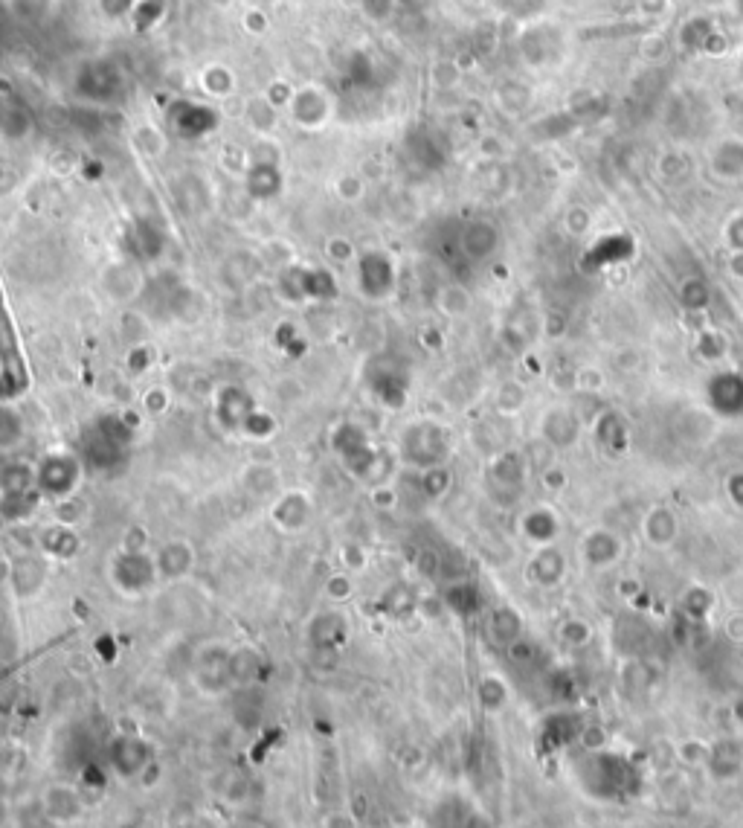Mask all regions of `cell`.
I'll use <instances>...</instances> for the list:
<instances>
[{
    "instance_id": "28",
    "label": "cell",
    "mask_w": 743,
    "mask_h": 828,
    "mask_svg": "<svg viewBox=\"0 0 743 828\" xmlns=\"http://www.w3.org/2000/svg\"><path fill=\"white\" fill-rule=\"evenodd\" d=\"M18 436H21L18 416L9 410H0V445H12V442H18Z\"/></svg>"
},
{
    "instance_id": "29",
    "label": "cell",
    "mask_w": 743,
    "mask_h": 828,
    "mask_svg": "<svg viewBox=\"0 0 743 828\" xmlns=\"http://www.w3.org/2000/svg\"><path fill=\"white\" fill-rule=\"evenodd\" d=\"M241 430H244V433H250L253 439H265V436L270 433L268 413H259V410H253V413H250V416L244 419Z\"/></svg>"
},
{
    "instance_id": "13",
    "label": "cell",
    "mask_w": 743,
    "mask_h": 828,
    "mask_svg": "<svg viewBox=\"0 0 743 828\" xmlns=\"http://www.w3.org/2000/svg\"><path fill=\"white\" fill-rule=\"evenodd\" d=\"M250 413H253V401L244 390H238V387L218 390V419L227 428H241Z\"/></svg>"
},
{
    "instance_id": "26",
    "label": "cell",
    "mask_w": 743,
    "mask_h": 828,
    "mask_svg": "<svg viewBox=\"0 0 743 828\" xmlns=\"http://www.w3.org/2000/svg\"><path fill=\"white\" fill-rule=\"evenodd\" d=\"M244 486L253 491V494H268L276 486V474L270 471L268 465H253L247 474H244Z\"/></svg>"
},
{
    "instance_id": "19",
    "label": "cell",
    "mask_w": 743,
    "mask_h": 828,
    "mask_svg": "<svg viewBox=\"0 0 743 828\" xmlns=\"http://www.w3.org/2000/svg\"><path fill=\"white\" fill-rule=\"evenodd\" d=\"M523 529H526V535L535 541V544H552V538L558 535V529H561V523H558V518L552 515V512H546V509H535L532 515H526V521H523Z\"/></svg>"
},
{
    "instance_id": "35",
    "label": "cell",
    "mask_w": 743,
    "mask_h": 828,
    "mask_svg": "<svg viewBox=\"0 0 743 828\" xmlns=\"http://www.w3.org/2000/svg\"><path fill=\"white\" fill-rule=\"evenodd\" d=\"M146 407H149L151 413H157V410H163L166 407V393L163 390H154V399H146Z\"/></svg>"
},
{
    "instance_id": "6",
    "label": "cell",
    "mask_w": 743,
    "mask_h": 828,
    "mask_svg": "<svg viewBox=\"0 0 743 828\" xmlns=\"http://www.w3.org/2000/svg\"><path fill=\"white\" fill-rule=\"evenodd\" d=\"M41 808L47 823L53 826H73L85 814V799L70 785H50L41 797Z\"/></svg>"
},
{
    "instance_id": "36",
    "label": "cell",
    "mask_w": 743,
    "mask_h": 828,
    "mask_svg": "<svg viewBox=\"0 0 743 828\" xmlns=\"http://www.w3.org/2000/svg\"><path fill=\"white\" fill-rule=\"evenodd\" d=\"M238 828H262V826H259V823H244V826H238Z\"/></svg>"
},
{
    "instance_id": "31",
    "label": "cell",
    "mask_w": 743,
    "mask_h": 828,
    "mask_svg": "<svg viewBox=\"0 0 743 828\" xmlns=\"http://www.w3.org/2000/svg\"><path fill=\"white\" fill-rule=\"evenodd\" d=\"M447 489V474L436 465V468H427L424 474V491L427 494H442Z\"/></svg>"
},
{
    "instance_id": "24",
    "label": "cell",
    "mask_w": 743,
    "mask_h": 828,
    "mask_svg": "<svg viewBox=\"0 0 743 828\" xmlns=\"http://www.w3.org/2000/svg\"><path fill=\"white\" fill-rule=\"evenodd\" d=\"M0 483H3L6 491L21 494V491H27L35 483V471L27 468V465H6L3 474H0Z\"/></svg>"
},
{
    "instance_id": "21",
    "label": "cell",
    "mask_w": 743,
    "mask_h": 828,
    "mask_svg": "<svg viewBox=\"0 0 743 828\" xmlns=\"http://www.w3.org/2000/svg\"><path fill=\"white\" fill-rule=\"evenodd\" d=\"M491 637L497 643L508 645V648L517 643V637H520V619H517V614L511 608H497L491 614Z\"/></svg>"
},
{
    "instance_id": "27",
    "label": "cell",
    "mask_w": 743,
    "mask_h": 828,
    "mask_svg": "<svg viewBox=\"0 0 743 828\" xmlns=\"http://www.w3.org/2000/svg\"><path fill=\"white\" fill-rule=\"evenodd\" d=\"M221 797L227 799V802H233V805L244 802V799L250 797V785H247V779H244V776H238V773L227 776V782L221 785Z\"/></svg>"
},
{
    "instance_id": "14",
    "label": "cell",
    "mask_w": 743,
    "mask_h": 828,
    "mask_svg": "<svg viewBox=\"0 0 743 828\" xmlns=\"http://www.w3.org/2000/svg\"><path fill=\"white\" fill-rule=\"evenodd\" d=\"M265 672V660L256 648H236L230 651V675L238 686H256Z\"/></svg>"
},
{
    "instance_id": "3",
    "label": "cell",
    "mask_w": 743,
    "mask_h": 828,
    "mask_svg": "<svg viewBox=\"0 0 743 828\" xmlns=\"http://www.w3.org/2000/svg\"><path fill=\"white\" fill-rule=\"evenodd\" d=\"M447 439L436 425H416L404 433V457L421 465V468H436L445 460Z\"/></svg>"
},
{
    "instance_id": "30",
    "label": "cell",
    "mask_w": 743,
    "mask_h": 828,
    "mask_svg": "<svg viewBox=\"0 0 743 828\" xmlns=\"http://www.w3.org/2000/svg\"><path fill=\"white\" fill-rule=\"evenodd\" d=\"M326 593H328V599L343 602V599H349V596H352V582H349L346 576H331L326 584Z\"/></svg>"
},
{
    "instance_id": "9",
    "label": "cell",
    "mask_w": 743,
    "mask_h": 828,
    "mask_svg": "<svg viewBox=\"0 0 743 828\" xmlns=\"http://www.w3.org/2000/svg\"><path fill=\"white\" fill-rule=\"evenodd\" d=\"M154 561H157L160 579L175 582V579H183V576L192 573V567H195V550H192L186 541H169L163 550L154 555Z\"/></svg>"
},
{
    "instance_id": "12",
    "label": "cell",
    "mask_w": 743,
    "mask_h": 828,
    "mask_svg": "<svg viewBox=\"0 0 743 828\" xmlns=\"http://www.w3.org/2000/svg\"><path fill=\"white\" fill-rule=\"evenodd\" d=\"M27 773V753L21 747H0V797H9L18 791Z\"/></svg>"
},
{
    "instance_id": "8",
    "label": "cell",
    "mask_w": 743,
    "mask_h": 828,
    "mask_svg": "<svg viewBox=\"0 0 743 828\" xmlns=\"http://www.w3.org/2000/svg\"><path fill=\"white\" fill-rule=\"evenodd\" d=\"M366 381L375 390V396L381 401H387V404H401L404 396H407V387H410V375L401 367H392L384 358H381V367L369 364Z\"/></svg>"
},
{
    "instance_id": "20",
    "label": "cell",
    "mask_w": 743,
    "mask_h": 828,
    "mask_svg": "<svg viewBox=\"0 0 743 828\" xmlns=\"http://www.w3.org/2000/svg\"><path fill=\"white\" fill-rule=\"evenodd\" d=\"M645 535L656 547H665L668 541L677 538V518L668 509H654L645 521Z\"/></svg>"
},
{
    "instance_id": "2",
    "label": "cell",
    "mask_w": 743,
    "mask_h": 828,
    "mask_svg": "<svg viewBox=\"0 0 743 828\" xmlns=\"http://www.w3.org/2000/svg\"><path fill=\"white\" fill-rule=\"evenodd\" d=\"M154 762V750L146 738L122 733L108 744V765L122 779H137Z\"/></svg>"
},
{
    "instance_id": "1",
    "label": "cell",
    "mask_w": 743,
    "mask_h": 828,
    "mask_svg": "<svg viewBox=\"0 0 743 828\" xmlns=\"http://www.w3.org/2000/svg\"><path fill=\"white\" fill-rule=\"evenodd\" d=\"M157 579H160L157 561L146 550L119 552L117 558H114V564H111V582L117 584L122 593H128V596L146 593V590L154 587Z\"/></svg>"
},
{
    "instance_id": "32",
    "label": "cell",
    "mask_w": 743,
    "mask_h": 828,
    "mask_svg": "<svg viewBox=\"0 0 743 828\" xmlns=\"http://www.w3.org/2000/svg\"><path fill=\"white\" fill-rule=\"evenodd\" d=\"M323 828H357V817L349 811H331L323 820Z\"/></svg>"
},
{
    "instance_id": "22",
    "label": "cell",
    "mask_w": 743,
    "mask_h": 828,
    "mask_svg": "<svg viewBox=\"0 0 743 828\" xmlns=\"http://www.w3.org/2000/svg\"><path fill=\"white\" fill-rule=\"evenodd\" d=\"M445 599H447V605H450V608H453L456 614H462V616L474 614L476 608H479V593H476L474 584L462 582V584H453V587H447Z\"/></svg>"
},
{
    "instance_id": "4",
    "label": "cell",
    "mask_w": 743,
    "mask_h": 828,
    "mask_svg": "<svg viewBox=\"0 0 743 828\" xmlns=\"http://www.w3.org/2000/svg\"><path fill=\"white\" fill-rule=\"evenodd\" d=\"M79 471H82V462L70 454H53L38 465L35 471V483L47 494H56V497H67L70 491L76 489L79 483Z\"/></svg>"
},
{
    "instance_id": "11",
    "label": "cell",
    "mask_w": 743,
    "mask_h": 828,
    "mask_svg": "<svg viewBox=\"0 0 743 828\" xmlns=\"http://www.w3.org/2000/svg\"><path fill=\"white\" fill-rule=\"evenodd\" d=\"M349 637V625L343 614H320L311 628H308V640L317 651H337Z\"/></svg>"
},
{
    "instance_id": "25",
    "label": "cell",
    "mask_w": 743,
    "mask_h": 828,
    "mask_svg": "<svg viewBox=\"0 0 743 828\" xmlns=\"http://www.w3.org/2000/svg\"><path fill=\"white\" fill-rule=\"evenodd\" d=\"M479 701H482L485 709H491V712L506 704V686H503V680H500V677H485V680L479 683Z\"/></svg>"
},
{
    "instance_id": "33",
    "label": "cell",
    "mask_w": 743,
    "mask_h": 828,
    "mask_svg": "<svg viewBox=\"0 0 743 828\" xmlns=\"http://www.w3.org/2000/svg\"><path fill=\"white\" fill-rule=\"evenodd\" d=\"M343 561H346V567H352V570H357V567H363V550H357V547H346L343 550Z\"/></svg>"
},
{
    "instance_id": "16",
    "label": "cell",
    "mask_w": 743,
    "mask_h": 828,
    "mask_svg": "<svg viewBox=\"0 0 743 828\" xmlns=\"http://www.w3.org/2000/svg\"><path fill=\"white\" fill-rule=\"evenodd\" d=\"M273 518L279 521L282 529L297 532V529H302V526L308 523V518H311V506H308V500H305L299 491H294V494H288V497H282V500L276 503Z\"/></svg>"
},
{
    "instance_id": "34",
    "label": "cell",
    "mask_w": 743,
    "mask_h": 828,
    "mask_svg": "<svg viewBox=\"0 0 743 828\" xmlns=\"http://www.w3.org/2000/svg\"><path fill=\"white\" fill-rule=\"evenodd\" d=\"M160 773H163V770H160V765H157V759H154V762H151V765L146 767L143 773H140V776H143V785H146V788H151V785H157V782H160Z\"/></svg>"
},
{
    "instance_id": "5",
    "label": "cell",
    "mask_w": 743,
    "mask_h": 828,
    "mask_svg": "<svg viewBox=\"0 0 743 828\" xmlns=\"http://www.w3.org/2000/svg\"><path fill=\"white\" fill-rule=\"evenodd\" d=\"M195 680L198 686L209 692V695H218L224 692L230 683H233V675H230V651L221 648V645H209L204 648L198 657H195Z\"/></svg>"
},
{
    "instance_id": "10",
    "label": "cell",
    "mask_w": 743,
    "mask_h": 828,
    "mask_svg": "<svg viewBox=\"0 0 743 828\" xmlns=\"http://www.w3.org/2000/svg\"><path fill=\"white\" fill-rule=\"evenodd\" d=\"M44 579H47V570H44V561L35 558V555H21L12 561V570H9V582H12V590L27 599V596H35L41 587H44Z\"/></svg>"
},
{
    "instance_id": "37",
    "label": "cell",
    "mask_w": 743,
    "mask_h": 828,
    "mask_svg": "<svg viewBox=\"0 0 743 828\" xmlns=\"http://www.w3.org/2000/svg\"><path fill=\"white\" fill-rule=\"evenodd\" d=\"M119 828H143V826H137V823H122Z\"/></svg>"
},
{
    "instance_id": "18",
    "label": "cell",
    "mask_w": 743,
    "mask_h": 828,
    "mask_svg": "<svg viewBox=\"0 0 743 828\" xmlns=\"http://www.w3.org/2000/svg\"><path fill=\"white\" fill-rule=\"evenodd\" d=\"M584 558H587L593 567L613 564V561L619 558V541H616L610 532L598 529L593 535H587V541H584Z\"/></svg>"
},
{
    "instance_id": "17",
    "label": "cell",
    "mask_w": 743,
    "mask_h": 828,
    "mask_svg": "<svg viewBox=\"0 0 743 828\" xmlns=\"http://www.w3.org/2000/svg\"><path fill=\"white\" fill-rule=\"evenodd\" d=\"M529 576H532V582H537L540 587H552V584L561 582V579H564V558H561V552L552 550V547L537 552L532 567H529Z\"/></svg>"
},
{
    "instance_id": "7",
    "label": "cell",
    "mask_w": 743,
    "mask_h": 828,
    "mask_svg": "<svg viewBox=\"0 0 743 828\" xmlns=\"http://www.w3.org/2000/svg\"><path fill=\"white\" fill-rule=\"evenodd\" d=\"M334 451H340L343 465L355 474H366L375 465V451L366 442V433L355 425H343L334 433Z\"/></svg>"
},
{
    "instance_id": "15",
    "label": "cell",
    "mask_w": 743,
    "mask_h": 828,
    "mask_svg": "<svg viewBox=\"0 0 743 828\" xmlns=\"http://www.w3.org/2000/svg\"><path fill=\"white\" fill-rule=\"evenodd\" d=\"M233 712H236V721L241 727H247V730L259 727L262 718H265V695H262V689L259 686H241Z\"/></svg>"
},
{
    "instance_id": "23",
    "label": "cell",
    "mask_w": 743,
    "mask_h": 828,
    "mask_svg": "<svg viewBox=\"0 0 743 828\" xmlns=\"http://www.w3.org/2000/svg\"><path fill=\"white\" fill-rule=\"evenodd\" d=\"M44 550L50 555H59V558H73L76 550H79V538L67 529V526H59V529H50L44 535Z\"/></svg>"
}]
</instances>
